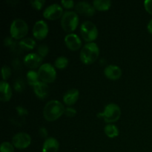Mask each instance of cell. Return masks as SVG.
Masks as SVG:
<instances>
[{
    "label": "cell",
    "instance_id": "27",
    "mask_svg": "<svg viewBox=\"0 0 152 152\" xmlns=\"http://www.w3.org/2000/svg\"><path fill=\"white\" fill-rule=\"evenodd\" d=\"M30 3L34 8L40 10L45 3V0H32V1H30Z\"/></svg>",
    "mask_w": 152,
    "mask_h": 152
},
{
    "label": "cell",
    "instance_id": "8",
    "mask_svg": "<svg viewBox=\"0 0 152 152\" xmlns=\"http://www.w3.org/2000/svg\"><path fill=\"white\" fill-rule=\"evenodd\" d=\"M31 138L28 134L25 132L17 133L12 138V144L19 149H24L31 144Z\"/></svg>",
    "mask_w": 152,
    "mask_h": 152
},
{
    "label": "cell",
    "instance_id": "24",
    "mask_svg": "<svg viewBox=\"0 0 152 152\" xmlns=\"http://www.w3.org/2000/svg\"><path fill=\"white\" fill-rule=\"evenodd\" d=\"M0 151L1 152H13L14 145L9 142H3L1 144Z\"/></svg>",
    "mask_w": 152,
    "mask_h": 152
},
{
    "label": "cell",
    "instance_id": "33",
    "mask_svg": "<svg viewBox=\"0 0 152 152\" xmlns=\"http://www.w3.org/2000/svg\"><path fill=\"white\" fill-rule=\"evenodd\" d=\"M39 135L42 137H46L48 136V131L44 127L40 128L39 130Z\"/></svg>",
    "mask_w": 152,
    "mask_h": 152
},
{
    "label": "cell",
    "instance_id": "18",
    "mask_svg": "<svg viewBox=\"0 0 152 152\" xmlns=\"http://www.w3.org/2000/svg\"><path fill=\"white\" fill-rule=\"evenodd\" d=\"M0 99L2 102H7L11 98L12 90L10 85L5 81L0 83Z\"/></svg>",
    "mask_w": 152,
    "mask_h": 152
},
{
    "label": "cell",
    "instance_id": "31",
    "mask_svg": "<svg viewBox=\"0 0 152 152\" xmlns=\"http://www.w3.org/2000/svg\"><path fill=\"white\" fill-rule=\"evenodd\" d=\"M16 110L19 116H25L28 114V110L25 108H24V107L20 106V105L19 106H16Z\"/></svg>",
    "mask_w": 152,
    "mask_h": 152
},
{
    "label": "cell",
    "instance_id": "3",
    "mask_svg": "<svg viewBox=\"0 0 152 152\" xmlns=\"http://www.w3.org/2000/svg\"><path fill=\"white\" fill-rule=\"evenodd\" d=\"M121 115V110L118 105L115 103H109L105 105L104 111L101 113H98V117L104 118L106 123H114L120 119Z\"/></svg>",
    "mask_w": 152,
    "mask_h": 152
},
{
    "label": "cell",
    "instance_id": "28",
    "mask_svg": "<svg viewBox=\"0 0 152 152\" xmlns=\"http://www.w3.org/2000/svg\"><path fill=\"white\" fill-rule=\"evenodd\" d=\"M14 88L17 91H22L25 88V84L22 80H17L14 83Z\"/></svg>",
    "mask_w": 152,
    "mask_h": 152
},
{
    "label": "cell",
    "instance_id": "19",
    "mask_svg": "<svg viewBox=\"0 0 152 152\" xmlns=\"http://www.w3.org/2000/svg\"><path fill=\"white\" fill-rule=\"evenodd\" d=\"M111 1L110 0H94L93 6L99 10H107L111 7Z\"/></svg>",
    "mask_w": 152,
    "mask_h": 152
},
{
    "label": "cell",
    "instance_id": "21",
    "mask_svg": "<svg viewBox=\"0 0 152 152\" xmlns=\"http://www.w3.org/2000/svg\"><path fill=\"white\" fill-rule=\"evenodd\" d=\"M19 45L21 48L26 50H31L36 46V42L34 39L30 38H25L19 42Z\"/></svg>",
    "mask_w": 152,
    "mask_h": 152
},
{
    "label": "cell",
    "instance_id": "12",
    "mask_svg": "<svg viewBox=\"0 0 152 152\" xmlns=\"http://www.w3.org/2000/svg\"><path fill=\"white\" fill-rule=\"evenodd\" d=\"M77 13L87 16H93L95 13V8L88 1H79L75 5Z\"/></svg>",
    "mask_w": 152,
    "mask_h": 152
},
{
    "label": "cell",
    "instance_id": "15",
    "mask_svg": "<svg viewBox=\"0 0 152 152\" xmlns=\"http://www.w3.org/2000/svg\"><path fill=\"white\" fill-rule=\"evenodd\" d=\"M34 91L40 99H45L48 96L49 92V88L45 83L39 81L34 86Z\"/></svg>",
    "mask_w": 152,
    "mask_h": 152
},
{
    "label": "cell",
    "instance_id": "2",
    "mask_svg": "<svg viewBox=\"0 0 152 152\" xmlns=\"http://www.w3.org/2000/svg\"><path fill=\"white\" fill-rule=\"evenodd\" d=\"M99 47L95 42H88L85 45L80 52V59L85 64H91L99 56Z\"/></svg>",
    "mask_w": 152,
    "mask_h": 152
},
{
    "label": "cell",
    "instance_id": "29",
    "mask_svg": "<svg viewBox=\"0 0 152 152\" xmlns=\"http://www.w3.org/2000/svg\"><path fill=\"white\" fill-rule=\"evenodd\" d=\"M64 114L68 117H73L77 114V111L74 108H72V107H68V108H65Z\"/></svg>",
    "mask_w": 152,
    "mask_h": 152
},
{
    "label": "cell",
    "instance_id": "20",
    "mask_svg": "<svg viewBox=\"0 0 152 152\" xmlns=\"http://www.w3.org/2000/svg\"><path fill=\"white\" fill-rule=\"evenodd\" d=\"M104 132H105V134L110 138L115 137L119 134L118 128L112 124L106 125L104 128Z\"/></svg>",
    "mask_w": 152,
    "mask_h": 152
},
{
    "label": "cell",
    "instance_id": "6",
    "mask_svg": "<svg viewBox=\"0 0 152 152\" xmlns=\"http://www.w3.org/2000/svg\"><path fill=\"white\" fill-rule=\"evenodd\" d=\"M80 32L84 40L88 42H92V41L96 39L98 36L97 28L95 24L91 21H85L82 23Z\"/></svg>",
    "mask_w": 152,
    "mask_h": 152
},
{
    "label": "cell",
    "instance_id": "34",
    "mask_svg": "<svg viewBox=\"0 0 152 152\" xmlns=\"http://www.w3.org/2000/svg\"><path fill=\"white\" fill-rule=\"evenodd\" d=\"M13 37H7L4 39V45L6 46H9V45H11L13 44Z\"/></svg>",
    "mask_w": 152,
    "mask_h": 152
},
{
    "label": "cell",
    "instance_id": "26",
    "mask_svg": "<svg viewBox=\"0 0 152 152\" xmlns=\"http://www.w3.org/2000/svg\"><path fill=\"white\" fill-rule=\"evenodd\" d=\"M1 75H2L3 81L8 79L11 75V70L7 65H3L1 68Z\"/></svg>",
    "mask_w": 152,
    "mask_h": 152
},
{
    "label": "cell",
    "instance_id": "14",
    "mask_svg": "<svg viewBox=\"0 0 152 152\" xmlns=\"http://www.w3.org/2000/svg\"><path fill=\"white\" fill-rule=\"evenodd\" d=\"M104 74L111 80H117L122 75V70L120 67L115 65H109L105 67L104 70Z\"/></svg>",
    "mask_w": 152,
    "mask_h": 152
},
{
    "label": "cell",
    "instance_id": "30",
    "mask_svg": "<svg viewBox=\"0 0 152 152\" xmlns=\"http://www.w3.org/2000/svg\"><path fill=\"white\" fill-rule=\"evenodd\" d=\"M61 4L66 8H71L74 6V2L72 0H62L61 1Z\"/></svg>",
    "mask_w": 152,
    "mask_h": 152
},
{
    "label": "cell",
    "instance_id": "11",
    "mask_svg": "<svg viewBox=\"0 0 152 152\" xmlns=\"http://www.w3.org/2000/svg\"><path fill=\"white\" fill-rule=\"evenodd\" d=\"M42 58L36 53H31L27 54L24 58V63L25 65L31 68H36L40 65L41 66Z\"/></svg>",
    "mask_w": 152,
    "mask_h": 152
},
{
    "label": "cell",
    "instance_id": "4",
    "mask_svg": "<svg viewBox=\"0 0 152 152\" xmlns=\"http://www.w3.org/2000/svg\"><path fill=\"white\" fill-rule=\"evenodd\" d=\"M79 23L78 15L76 12L68 10L65 11L61 18V25L64 31L71 32L77 28Z\"/></svg>",
    "mask_w": 152,
    "mask_h": 152
},
{
    "label": "cell",
    "instance_id": "10",
    "mask_svg": "<svg viewBox=\"0 0 152 152\" xmlns=\"http://www.w3.org/2000/svg\"><path fill=\"white\" fill-rule=\"evenodd\" d=\"M48 33V26L44 20H39L34 24L33 34L37 39H42Z\"/></svg>",
    "mask_w": 152,
    "mask_h": 152
},
{
    "label": "cell",
    "instance_id": "23",
    "mask_svg": "<svg viewBox=\"0 0 152 152\" xmlns=\"http://www.w3.org/2000/svg\"><path fill=\"white\" fill-rule=\"evenodd\" d=\"M68 64V58L65 56H59L56 59L54 62L55 67H56L59 69H63L66 68Z\"/></svg>",
    "mask_w": 152,
    "mask_h": 152
},
{
    "label": "cell",
    "instance_id": "17",
    "mask_svg": "<svg viewBox=\"0 0 152 152\" xmlns=\"http://www.w3.org/2000/svg\"><path fill=\"white\" fill-rule=\"evenodd\" d=\"M79 98V91L76 88H71L67 91L63 96V101L67 105H72Z\"/></svg>",
    "mask_w": 152,
    "mask_h": 152
},
{
    "label": "cell",
    "instance_id": "9",
    "mask_svg": "<svg viewBox=\"0 0 152 152\" xmlns=\"http://www.w3.org/2000/svg\"><path fill=\"white\" fill-rule=\"evenodd\" d=\"M63 13L62 7L57 3H54V4H50L45 9L43 12V16L46 19L53 20V19H59V17L62 16Z\"/></svg>",
    "mask_w": 152,
    "mask_h": 152
},
{
    "label": "cell",
    "instance_id": "22",
    "mask_svg": "<svg viewBox=\"0 0 152 152\" xmlns=\"http://www.w3.org/2000/svg\"><path fill=\"white\" fill-rule=\"evenodd\" d=\"M39 77L38 72H37V71L31 70L27 73V80H28V84L31 85V86H34V85L39 83Z\"/></svg>",
    "mask_w": 152,
    "mask_h": 152
},
{
    "label": "cell",
    "instance_id": "32",
    "mask_svg": "<svg viewBox=\"0 0 152 152\" xmlns=\"http://www.w3.org/2000/svg\"><path fill=\"white\" fill-rule=\"evenodd\" d=\"M144 6L147 11L152 14V0H145L144 1Z\"/></svg>",
    "mask_w": 152,
    "mask_h": 152
},
{
    "label": "cell",
    "instance_id": "25",
    "mask_svg": "<svg viewBox=\"0 0 152 152\" xmlns=\"http://www.w3.org/2000/svg\"><path fill=\"white\" fill-rule=\"evenodd\" d=\"M48 51H49L48 46L45 44L40 45L38 47V49H37L38 54L42 58L45 57V56L48 53Z\"/></svg>",
    "mask_w": 152,
    "mask_h": 152
},
{
    "label": "cell",
    "instance_id": "16",
    "mask_svg": "<svg viewBox=\"0 0 152 152\" xmlns=\"http://www.w3.org/2000/svg\"><path fill=\"white\" fill-rule=\"evenodd\" d=\"M59 146V142L55 138H47L43 143L42 152H57Z\"/></svg>",
    "mask_w": 152,
    "mask_h": 152
},
{
    "label": "cell",
    "instance_id": "35",
    "mask_svg": "<svg viewBox=\"0 0 152 152\" xmlns=\"http://www.w3.org/2000/svg\"><path fill=\"white\" fill-rule=\"evenodd\" d=\"M147 28H148V31H149L150 33L152 34V19L150 20V22H148V26H147Z\"/></svg>",
    "mask_w": 152,
    "mask_h": 152
},
{
    "label": "cell",
    "instance_id": "13",
    "mask_svg": "<svg viewBox=\"0 0 152 152\" xmlns=\"http://www.w3.org/2000/svg\"><path fill=\"white\" fill-rule=\"evenodd\" d=\"M65 42L67 47L72 50H78L82 45L81 39L75 34H68L65 37Z\"/></svg>",
    "mask_w": 152,
    "mask_h": 152
},
{
    "label": "cell",
    "instance_id": "1",
    "mask_svg": "<svg viewBox=\"0 0 152 152\" xmlns=\"http://www.w3.org/2000/svg\"><path fill=\"white\" fill-rule=\"evenodd\" d=\"M65 107L58 100H50L45 104L43 116L48 121H54L65 113Z\"/></svg>",
    "mask_w": 152,
    "mask_h": 152
},
{
    "label": "cell",
    "instance_id": "5",
    "mask_svg": "<svg viewBox=\"0 0 152 152\" xmlns=\"http://www.w3.org/2000/svg\"><path fill=\"white\" fill-rule=\"evenodd\" d=\"M28 27L26 22L22 19H16L12 22L10 25V33L11 37L19 39L28 34Z\"/></svg>",
    "mask_w": 152,
    "mask_h": 152
},
{
    "label": "cell",
    "instance_id": "7",
    "mask_svg": "<svg viewBox=\"0 0 152 152\" xmlns=\"http://www.w3.org/2000/svg\"><path fill=\"white\" fill-rule=\"evenodd\" d=\"M39 77L44 83H50L55 80L56 72L53 65L50 63L42 64L38 70Z\"/></svg>",
    "mask_w": 152,
    "mask_h": 152
}]
</instances>
